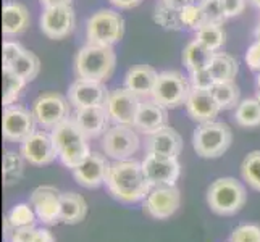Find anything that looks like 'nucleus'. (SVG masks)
<instances>
[{
    "label": "nucleus",
    "mask_w": 260,
    "mask_h": 242,
    "mask_svg": "<svg viewBox=\"0 0 260 242\" xmlns=\"http://www.w3.org/2000/svg\"><path fill=\"white\" fill-rule=\"evenodd\" d=\"M105 187L115 200L129 205L144 200L152 189V184L144 175L141 161L126 158L115 160L110 165Z\"/></svg>",
    "instance_id": "f257e3e1"
},
{
    "label": "nucleus",
    "mask_w": 260,
    "mask_h": 242,
    "mask_svg": "<svg viewBox=\"0 0 260 242\" xmlns=\"http://www.w3.org/2000/svg\"><path fill=\"white\" fill-rule=\"evenodd\" d=\"M50 134L57 149L58 160L68 169H75L91 155L89 139L78 126L75 118H68L67 121L60 123L58 126L50 129Z\"/></svg>",
    "instance_id": "f03ea898"
},
{
    "label": "nucleus",
    "mask_w": 260,
    "mask_h": 242,
    "mask_svg": "<svg viewBox=\"0 0 260 242\" xmlns=\"http://www.w3.org/2000/svg\"><path fill=\"white\" fill-rule=\"evenodd\" d=\"M116 66V55L113 47H101L86 44L75 57V73L78 78L94 79L105 83L113 75Z\"/></svg>",
    "instance_id": "7ed1b4c3"
},
{
    "label": "nucleus",
    "mask_w": 260,
    "mask_h": 242,
    "mask_svg": "<svg viewBox=\"0 0 260 242\" xmlns=\"http://www.w3.org/2000/svg\"><path fill=\"white\" fill-rule=\"evenodd\" d=\"M246 200V187L235 178H218L207 189V205L220 217H233L239 213Z\"/></svg>",
    "instance_id": "20e7f679"
},
{
    "label": "nucleus",
    "mask_w": 260,
    "mask_h": 242,
    "mask_svg": "<svg viewBox=\"0 0 260 242\" xmlns=\"http://www.w3.org/2000/svg\"><path fill=\"white\" fill-rule=\"evenodd\" d=\"M124 21L118 12L102 8L92 13L86 21V39L91 46L113 47L123 39Z\"/></svg>",
    "instance_id": "39448f33"
},
{
    "label": "nucleus",
    "mask_w": 260,
    "mask_h": 242,
    "mask_svg": "<svg viewBox=\"0 0 260 242\" xmlns=\"http://www.w3.org/2000/svg\"><path fill=\"white\" fill-rule=\"evenodd\" d=\"M233 131L221 121L201 123L192 134V147L202 158H218L230 149Z\"/></svg>",
    "instance_id": "423d86ee"
},
{
    "label": "nucleus",
    "mask_w": 260,
    "mask_h": 242,
    "mask_svg": "<svg viewBox=\"0 0 260 242\" xmlns=\"http://www.w3.org/2000/svg\"><path fill=\"white\" fill-rule=\"evenodd\" d=\"M192 91L189 78H186L183 73L176 70L160 71L154 92H152V100L164 105L165 109H178V107L186 105L187 97Z\"/></svg>",
    "instance_id": "0eeeda50"
},
{
    "label": "nucleus",
    "mask_w": 260,
    "mask_h": 242,
    "mask_svg": "<svg viewBox=\"0 0 260 242\" xmlns=\"http://www.w3.org/2000/svg\"><path fill=\"white\" fill-rule=\"evenodd\" d=\"M31 112L36 123L44 129H53L71 118V103L68 97L58 92H44L34 98Z\"/></svg>",
    "instance_id": "6e6552de"
},
{
    "label": "nucleus",
    "mask_w": 260,
    "mask_h": 242,
    "mask_svg": "<svg viewBox=\"0 0 260 242\" xmlns=\"http://www.w3.org/2000/svg\"><path fill=\"white\" fill-rule=\"evenodd\" d=\"M102 150L107 157L113 160L131 158L139 150V132L129 124H113L101 139Z\"/></svg>",
    "instance_id": "1a4fd4ad"
},
{
    "label": "nucleus",
    "mask_w": 260,
    "mask_h": 242,
    "mask_svg": "<svg viewBox=\"0 0 260 242\" xmlns=\"http://www.w3.org/2000/svg\"><path fill=\"white\" fill-rule=\"evenodd\" d=\"M36 120L31 110L20 103L4 107L2 136L7 142L21 144L36 131Z\"/></svg>",
    "instance_id": "9d476101"
},
{
    "label": "nucleus",
    "mask_w": 260,
    "mask_h": 242,
    "mask_svg": "<svg viewBox=\"0 0 260 242\" xmlns=\"http://www.w3.org/2000/svg\"><path fill=\"white\" fill-rule=\"evenodd\" d=\"M181 205V192L176 186H155L142 200V212L154 220H168Z\"/></svg>",
    "instance_id": "9b49d317"
},
{
    "label": "nucleus",
    "mask_w": 260,
    "mask_h": 242,
    "mask_svg": "<svg viewBox=\"0 0 260 242\" xmlns=\"http://www.w3.org/2000/svg\"><path fill=\"white\" fill-rule=\"evenodd\" d=\"M75 24H76V15L71 5L44 8L39 20L42 34L53 41L65 39L67 36L73 32Z\"/></svg>",
    "instance_id": "f8f14e48"
},
{
    "label": "nucleus",
    "mask_w": 260,
    "mask_h": 242,
    "mask_svg": "<svg viewBox=\"0 0 260 242\" xmlns=\"http://www.w3.org/2000/svg\"><path fill=\"white\" fill-rule=\"evenodd\" d=\"M144 175L149 179L152 187L155 186H176V181L181 175V165L176 157H165L157 154H146L141 161Z\"/></svg>",
    "instance_id": "ddd939ff"
},
{
    "label": "nucleus",
    "mask_w": 260,
    "mask_h": 242,
    "mask_svg": "<svg viewBox=\"0 0 260 242\" xmlns=\"http://www.w3.org/2000/svg\"><path fill=\"white\" fill-rule=\"evenodd\" d=\"M141 97L131 92L128 87H118L110 91L107 97V112L115 124H129L133 126L141 107Z\"/></svg>",
    "instance_id": "4468645a"
},
{
    "label": "nucleus",
    "mask_w": 260,
    "mask_h": 242,
    "mask_svg": "<svg viewBox=\"0 0 260 242\" xmlns=\"http://www.w3.org/2000/svg\"><path fill=\"white\" fill-rule=\"evenodd\" d=\"M20 152L24 160L34 166H46L58 158L52 134L42 129H36L31 136L20 144Z\"/></svg>",
    "instance_id": "2eb2a0df"
},
{
    "label": "nucleus",
    "mask_w": 260,
    "mask_h": 242,
    "mask_svg": "<svg viewBox=\"0 0 260 242\" xmlns=\"http://www.w3.org/2000/svg\"><path fill=\"white\" fill-rule=\"evenodd\" d=\"M61 194L63 192H60L53 186H39L31 192L29 203L38 215V220L44 225L52 226L60 223Z\"/></svg>",
    "instance_id": "dca6fc26"
},
{
    "label": "nucleus",
    "mask_w": 260,
    "mask_h": 242,
    "mask_svg": "<svg viewBox=\"0 0 260 242\" xmlns=\"http://www.w3.org/2000/svg\"><path fill=\"white\" fill-rule=\"evenodd\" d=\"M109 94L110 91L101 81L78 78L68 89V100L75 109H87V107L105 105Z\"/></svg>",
    "instance_id": "f3484780"
},
{
    "label": "nucleus",
    "mask_w": 260,
    "mask_h": 242,
    "mask_svg": "<svg viewBox=\"0 0 260 242\" xmlns=\"http://www.w3.org/2000/svg\"><path fill=\"white\" fill-rule=\"evenodd\" d=\"M110 165L112 163L107 160L105 154L91 152V155H89L79 166L71 169V173H73L75 181L79 186L86 187V189H97V187L105 184Z\"/></svg>",
    "instance_id": "a211bd4d"
},
{
    "label": "nucleus",
    "mask_w": 260,
    "mask_h": 242,
    "mask_svg": "<svg viewBox=\"0 0 260 242\" xmlns=\"http://www.w3.org/2000/svg\"><path fill=\"white\" fill-rule=\"evenodd\" d=\"M186 112L189 118L196 123H207L213 121L217 115L221 112L218 102L215 100L210 89H194L186 100Z\"/></svg>",
    "instance_id": "6ab92c4d"
},
{
    "label": "nucleus",
    "mask_w": 260,
    "mask_h": 242,
    "mask_svg": "<svg viewBox=\"0 0 260 242\" xmlns=\"http://www.w3.org/2000/svg\"><path fill=\"white\" fill-rule=\"evenodd\" d=\"M73 118L76 120L78 126L83 129L87 139H97L102 137L105 131L110 126V115L107 112L105 105L97 107H87V109H76Z\"/></svg>",
    "instance_id": "aec40b11"
},
{
    "label": "nucleus",
    "mask_w": 260,
    "mask_h": 242,
    "mask_svg": "<svg viewBox=\"0 0 260 242\" xmlns=\"http://www.w3.org/2000/svg\"><path fill=\"white\" fill-rule=\"evenodd\" d=\"M168 109L164 105L157 103L155 100H144L141 102V107L138 110L136 120H134V129L138 132L149 136L158 129H164L168 126Z\"/></svg>",
    "instance_id": "412c9836"
},
{
    "label": "nucleus",
    "mask_w": 260,
    "mask_h": 242,
    "mask_svg": "<svg viewBox=\"0 0 260 242\" xmlns=\"http://www.w3.org/2000/svg\"><path fill=\"white\" fill-rule=\"evenodd\" d=\"M146 154H157L165 157H176L183 150V137L176 129L165 126L146 136Z\"/></svg>",
    "instance_id": "4be33fe9"
},
{
    "label": "nucleus",
    "mask_w": 260,
    "mask_h": 242,
    "mask_svg": "<svg viewBox=\"0 0 260 242\" xmlns=\"http://www.w3.org/2000/svg\"><path fill=\"white\" fill-rule=\"evenodd\" d=\"M158 73L150 65H136L124 76V87L139 97H152Z\"/></svg>",
    "instance_id": "5701e85b"
},
{
    "label": "nucleus",
    "mask_w": 260,
    "mask_h": 242,
    "mask_svg": "<svg viewBox=\"0 0 260 242\" xmlns=\"http://www.w3.org/2000/svg\"><path fill=\"white\" fill-rule=\"evenodd\" d=\"M29 26V12L26 5L20 2H5L2 7V32L7 38L18 36L28 29Z\"/></svg>",
    "instance_id": "b1692460"
},
{
    "label": "nucleus",
    "mask_w": 260,
    "mask_h": 242,
    "mask_svg": "<svg viewBox=\"0 0 260 242\" xmlns=\"http://www.w3.org/2000/svg\"><path fill=\"white\" fill-rule=\"evenodd\" d=\"M87 215V202L78 192H63L61 194V212L60 223L65 225H78Z\"/></svg>",
    "instance_id": "393cba45"
},
{
    "label": "nucleus",
    "mask_w": 260,
    "mask_h": 242,
    "mask_svg": "<svg viewBox=\"0 0 260 242\" xmlns=\"http://www.w3.org/2000/svg\"><path fill=\"white\" fill-rule=\"evenodd\" d=\"M213 53L215 52H212L210 49L202 46L199 41L194 39L191 42H187V46L183 50V63L189 73L197 70L209 68L210 61L213 58Z\"/></svg>",
    "instance_id": "a878e982"
},
{
    "label": "nucleus",
    "mask_w": 260,
    "mask_h": 242,
    "mask_svg": "<svg viewBox=\"0 0 260 242\" xmlns=\"http://www.w3.org/2000/svg\"><path fill=\"white\" fill-rule=\"evenodd\" d=\"M209 70L215 81H235L239 71V65L238 60L233 55H230V53L215 52L209 65Z\"/></svg>",
    "instance_id": "bb28decb"
},
{
    "label": "nucleus",
    "mask_w": 260,
    "mask_h": 242,
    "mask_svg": "<svg viewBox=\"0 0 260 242\" xmlns=\"http://www.w3.org/2000/svg\"><path fill=\"white\" fill-rule=\"evenodd\" d=\"M221 110H231L239 105V87L235 81H217L210 89Z\"/></svg>",
    "instance_id": "cd10ccee"
},
{
    "label": "nucleus",
    "mask_w": 260,
    "mask_h": 242,
    "mask_svg": "<svg viewBox=\"0 0 260 242\" xmlns=\"http://www.w3.org/2000/svg\"><path fill=\"white\" fill-rule=\"evenodd\" d=\"M196 41H199L212 52H220L226 42V32L223 29V24L205 23L202 28L196 31Z\"/></svg>",
    "instance_id": "c85d7f7f"
},
{
    "label": "nucleus",
    "mask_w": 260,
    "mask_h": 242,
    "mask_svg": "<svg viewBox=\"0 0 260 242\" xmlns=\"http://www.w3.org/2000/svg\"><path fill=\"white\" fill-rule=\"evenodd\" d=\"M235 121L241 128L260 126V103L257 98H244L236 107Z\"/></svg>",
    "instance_id": "c756f323"
},
{
    "label": "nucleus",
    "mask_w": 260,
    "mask_h": 242,
    "mask_svg": "<svg viewBox=\"0 0 260 242\" xmlns=\"http://www.w3.org/2000/svg\"><path fill=\"white\" fill-rule=\"evenodd\" d=\"M2 83H4V91H2V103L4 107L13 105L20 98L23 89L26 87V81L20 78L10 68H2Z\"/></svg>",
    "instance_id": "7c9ffc66"
},
{
    "label": "nucleus",
    "mask_w": 260,
    "mask_h": 242,
    "mask_svg": "<svg viewBox=\"0 0 260 242\" xmlns=\"http://www.w3.org/2000/svg\"><path fill=\"white\" fill-rule=\"evenodd\" d=\"M10 70L20 78H23L26 83H31V81H34L36 78H38L39 71H41V60L34 52L26 49L23 52V55L10 66Z\"/></svg>",
    "instance_id": "2f4dec72"
},
{
    "label": "nucleus",
    "mask_w": 260,
    "mask_h": 242,
    "mask_svg": "<svg viewBox=\"0 0 260 242\" xmlns=\"http://www.w3.org/2000/svg\"><path fill=\"white\" fill-rule=\"evenodd\" d=\"M24 157L20 154H16L13 150H7L4 154V168H2V175H4V184L5 186H12L18 183L23 176L24 171Z\"/></svg>",
    "instance_id": "473e14b6"
},
{
    "label": "nucleus",
    "mask_w": 260,
    "mask_h": 242,
    "mask_svg": "<svg viewBox=\"0 0 260 242\" xmlns=\"http://www.w3.org/2000/svg\"><path fill=\"white\" fill-rule=\"evenodd\" d=\"M241 176L249 187L260 192V150H252L244 157L241 163Z\"/></svg>",
    "instance_id": "72a5a7b5"
},
{
    "label": "nucleus",
    "mask_w": 260,
    "mask_h": 242,
    "mask_svg": "<svg viewBox=\"0 0 260 242\" xmlns=\"http://www.w3.org/2000/svg\"><path fill=\"white\" fill-rule=\"evenodd\" d=\"M5 218L10 221V225L15 229H18V228L34 226L38 215H36L34 209L31 207V203H18L10 212H8V215Z\"/></svg>",
    "instance_id": "f704fd0d"
},
{
    "label": "nucleus",
    "mask_w": 260,
    "mask_h": 242,
    "mask_svg": "<svg viewBox=\"0 0 260 242\" xmlns=\"http://www.w3.org/2000/svg\"><path fill=\"white\" fill-rule=\"evenodd\" d=\"M154 20L158 26H162L164 29H168V31H181L183 29L181 21H179V12L172 7L165 5L162 0H160V4H157V7H155Z\"/></svg>",
    "instance_id": "c9c22d12"
},
{
    "label": "nucleus",
    "mask_w": 260,
    "mask_h": 242,
    "mask_svg": "<svg viewBox=\"0 0 260 242\" xmlns=\"http://www.w3.org/2000/svg\"><path fill=\"white\" fill-rule=\"evenodd\" d=\"M179 21H181L183 29H191V31H197L207 23L204 10L199 4H191L181 8L179 10Z\"/></svg>",
    "instance_id": "e433bc0d"
},
{
    "label": "nucleus",
    "mask_w": 260,
    "mask_h": 242,
    "mask_svg": "<svg viewBox=\"0 0 260 242\" xmlns=\"http://www.w3.org/2000/svg\"><path fill=\"white\" fill-rule=\"evenodd\" d=\"M199 5L202 7L207 23L223 24L228 20L226 13H225V7H223L221 0H201Z\"/></svg>",
    "instance_id": "4c0bfd02"
},
{
    "label": "nucleus",
    "mask_w": 260,
    "mask_h": 242,
    "mask_svg": "<svg viewBox=\"0 0 260 242\" xmlns=\"http://www.w3.org/2000/svg\"><path fill=\"white\" fill-rule=\"evenodd\" d=\"M230 242H260V226L254 223L238 226L231 232Z\"/></svg>",
    "instance_id": "58836bf2"
},
{
    "label": "nucleus",
    "mask_w": 260,
    "mask_h": 242,
    "mask_svg": "<svg viewBox=\"0 0 260 242\" xmlns=\"http://www.w3.org/2000/svg\"><path fill=\"white\" fill-rule=\"evenodd\" d=\"M26 49L16 41H5L2 46V66L10 68L15 61L23 55Z\"/></svg>",
    "instance_id": "ea45409f"
},
{
    "label": "nucleus",
    "mask_w": 260,
    "mask_h": 242,
    "mask_svg": "<svg viewBox=\"0 0 260 242\" xmlns=\"http://www.w3.org/2000/svg\"><path fill=\"white\" fill-rule=\"evenodd\" d=\"M189 83L194 89H212L213 84L217 83L215 78L212 76L210 70L209 68H204V70H197L189 73Z\"/></svg>",
    "instance_id": "a19ab883"
},
{
    "label": "nucleus",
    "mask_w": 260,
    "mask_h": 242,
    "mask_svg": "<svg viewBox=\"0 0 260 242\" xmlns=\"http://www.w3.org/2000/svg\"><path fill=\"white\" fill-rule=\"evenodd\" d=\"M39 236V228H18L13 231V234L10 237V242H38Z\"/></svg>",
    "instance_id": "79ce46f5"
},
{
    "label": "nucleus",
    "mask_w": 260,
    "mask_h": 242,
    "mask_svg": "<svg viewBox=\"0 0 260 242\" xmlns=\"http://www.w3.org/2000/svg\"><path fill=\"white\" fill-rule=\"evenodd\" d=\"M246 63L252 71H260V39H255L246 52Z\"/></svg>",
    "instance_id": "37998d69"
},
{
    "label": "nucleus",
    "mask_w": 260,
    "mask_h": 242,
    "mask_svg": "<svg viewBox=\"0 0 260 242\" xmlns=\"http://www.w3.org/2000/svg\"><path fill=\"white\" fill-rule=\"evenodd\" d=\"M226 18L238 16L246 10V0H221Z\"/></svg>",
    "instance_id": "c03bdc74"
},
{
    "label": "nucleus",
    "mask_w": 260,
    "mask_h": 242,
    "mask_svg": "<svg viewBox=\"0 0 260 242\" xmlns=\"http://www.w3.org/2000/svg\"><path fill=\"white\" fill-rule=\"evenodd\" d=\"M109 2L113 7L120 8V10H131V8L138 7L142 2V0H109Z\"/></svg>",
    "instance_id": "a18cd8bd"
},
{
    "label": "nucleus",
    "mask_w": 260,
    "mask_h": 242,
    "mask_svg": "<svg viewBox=\"0 0 260 242\" xmlns=\"http://www.w3.org/2000/svg\"><path fill=\"white\" fill-rule=\"evenodd\" d=\"M162 2L168 7H172L175 8V10H181V8L187 7V5H191V4H196V0H162Z\"/></svg>",
    "instance_id": "49530a36"
},
{
    "label": "nucleus",
    "mask_w": 260,
    "mask_h": 242,
    "mask_svg": "<svg viewBox=\"0 0 260 242\" xmlns=\"http://www.w3.org/2000/svg\"><path fill=\"white\" fill-rule=\"evenodd\" d=\"M44 8L49 7H60V5H71V0H39Z\"/></svg>",
    "instance_id": "de8ad7c7"
},
{
    "label": "nucleus",
    "mask_w": 260,
    "mask_h": 242,
    "mask_svg": "<svg viewBox=\"0 0 260 242\" xmlns=\"http://www.w3.org/2000/svg\"><path fill=\"white\" fill-rule=\"evenodd\" d=\"M249 2H250V4H252L254 7H257V8H258V10H260V0H249Z\"/></svg>",
    "instance_id": "09e8293b"
},
{
    "label": "nucleus",
    "mask_w": 260,
    "mask_h": 242,
    "mask_svg": "<svg viewBox=\"0 0 260 242\" xmlns=\"http://www.w3.org/2000/svg\"><path fill=\"white\" fill-rule=\"evenodd\" d=\"M257 87L260 89V71H258V75H257Z\"/></svg>",
    "instance_id": "8fccbe9b"
},
{
    "label": "nucleus",
    "mask_w": 260,
    "mask_h": 242,
    "mask_svg": "<svg viewBox=\"0 0 260 242\" xmlns=\"http://www.w3.org/2000/svg\"><path fill=\"white\" fill-rule=\"evenodd\" d=\"M255 98H257V100H258V103H260V89H258V91H257V95H255Z\"/></svg>",
    "instance_id": "3c124183"
}]
</instances>
